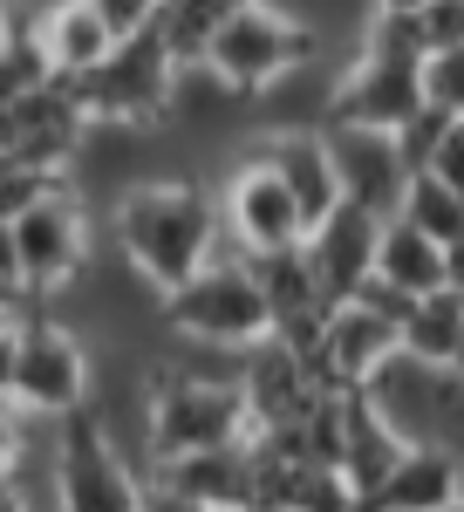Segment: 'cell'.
Instances as JSON below:
<instances>
[{
  "instance_id": "1",
  "label": "cell",
  "mask_w": 464,
  "mask_h": 512,
  "mask_svg": "<svg viewBox=\"0 0 464 512\" xmlns=\"http://www.w3.org/2000/svg\"><path fill=\"white\" fill-rule=\"evenodd\" d=\"M103 239L151 280L157 294L185 287L198 267H212L219 253H232L212 185H198V178H164V171H157V178H137L130 192L110 198Z\"/></svg>"
},
{
  "instance_id": "2",
  "label": "cell",
  "mask_w": 464,
  "mask_h": 512,
  "mask_svg": "<svg viewBox=\"0 0 464 512\" xmlns=\"http://www.w3.org/2000/svg\"><path fill=\"white\" fill-rule=\"evenodd\" d=\"M253 437V417H246V396H239V376H205V369H185L157 349L151 355V417H144V444L157 458H185V451H212V444H239Z\"/></svg>"
},
{
  "instance_id": "3",
  "label": "cell",
  "mask_w": 464,
  "mask_h": 512,
  "mask_svg": "<svg viewBox=\"0 0 464 512\" xmlns=\"http://www.w3.org/2000/svg\"><path fill=\"white\" fill-rule=\"evenodd\" d=\"M164 335L192 342V349H219V355H246L253 342H267L273 315H267L253 260L246 253H219L185 287H171L164 294Z\"/></svg>"
},
{
  "instance_id": "4",
  "label": "cell",
  "mask_w": 464,
  "mask_h": 512,
  "mask_svg": "<svg viewBox=\"0 0 464 512\" xmlns=\"http://www.w3.org/2000/svg\"><path fill=\"white\" fill-rule=\"evenodd\" d=\"M0 390L14 396L28 417H69V410H82L89 390H96V349H89V335L69 328L41 301L35 315L14 328V355H7V383Z\"/></svg>"
},
{
  "instance_id": "5",
  "label": "cell",
  "mask_w": 464,
  "mask_h": 512,
  "mask_svg": "<svg viewBox=\"0 0 464 512\" xmlns=\"http://www.w3.org/2000/svg\"><path fill=\"white\" fill-rule=\"evenodd\" d=\"M103 246V212L62 178L55 192H41L21 219H14V260H21V287L35 301H55L62 287H76L89 253Z\"/></svg>"
},
{
  "instance_id": "6",
  "label": "cell",
  "mask_w": 464,
  "mask_h": 512,
  "mask_svg": "<svg viewBox=\"0 0 464 512\" xmlns=\"http://www.w3.org/2000/svg\"><path fill=\"white\" fill-rule=\"evenodd\" d=\"M321 55H328V41L314 35V28H301L287 7H273V0H246L226 28L205 41L198 62H212L239 96H260V89H273L280 76H294V69L321 62Z\"/></svg>"
},
{
  "instance_id": "7",
  "label": "cell",
  "mask_w": 464,
  "mask_h": 512,
  "mask_svg": "<svg viewBox=\"0 0 464 512\" xmlns=\"http://www.w3.org/2000/svg\"><path fill=\"white\" fill-rule=\"evenodd\" d=\"M171 76H178V55L164 48L157 28L144 35H123L89 69V76H62L76 89L82 117L89 123H130V130H157L164 123V103H171Z\"/></svg>"
},
{
  "instance_id": "8",
  "label": "cell",
  "mask_w": 464,
  "mask_h": 512,
  "mask_svg": "<svg viewBox=\"0 0 464 512\" xmlns=\"http://www.w3.org/2000/svg\"><path fill=\"white\" fill-rule=\"evenodd\" d=\"M212 198H219L226 246H232V253H246V260H267V253H287V246L308 239V219H301L294 192H287L280 171L253 151V137L239 144V158L226 164V178L212 185Z\"/></svg>"
},
{
  "instance_id": "9",
  "label": "cell",
  "mask_w": 464,
  "mask_h": 512,
  "mask_svg": "<svg viewBox=\"0 0 464 512\" xmlns=\"http://www.w3.org/2000/svg\"><path fill=\"white\" fill-rule=\"evenodd\" d=\"M403 315H410V301L403 294H389L383 280H369L362 294H348L328 308V328H321V342H314L308 369L321 390H362L369 383V369L383 362V355L403 349Z\"/></svg>"
},
{
  "instance_id": "10",
  "label": "cell",
  "mask_w": 464,
  "mask_h": 512,
  "mask_svg": "<svg viewBox=\"0 0 464 512\" xmlns=\"http://www.w3.org/2000/svg\"><path fill=\"white\" fill-rule=\"evenodd\" d=\"M151 472L103 431V417L82 403L62 417V499L69 512H144Z\"/></svg>"
},
{
  "instance_id": "11",
  "label": "cell",
  "mask_w": 464,
  "mask_h": 512,
  "mask_svg": "<svg viewBox=\"0 0 464 512\" xmlns=\"http://www.w3.org/2000/svg\"><path fill=\"white\" fill-rule=\"evenodd\" d=\"M82 137H89V117H82L76 89H69L62 76H48L41 89L0 103V158L7 164H35V171L69 178Z\"/></svg>"
},
{
  "instance_id": "12",
  "label": "cell",
  "mask_w": 464,
  "mask_h": 512,
  "mask_svg": "<svg viewBox=\"0 0 464 512\" xmlns=\"http://www.w3.org/2000/svg\"><path fill=\"white\" fill-rule=\"evenodd\" d=\"M328 130V151H335V178H342V198L376 212V219H396V205L410 192V164L396 151V130H376V123H321Z\"/></svg>"
},
{
  "instance_id": "13",
  "label": "cell",
  "mask_w": 464,
  "mask_h": 512,
  "mask_svg": "<svg viewBox=\"0 0 464 512\" xmlns=\"http://www.w3.org/2000/svg\"><path fill=\"white\" fill-rule=\"evenodd\" d=\"M376 239H383V219L362 212V205H348V198L328 212V219L308 226L301 253H308V267H314V280H321V301H328V308L369 287V274H376Z\"/></svg>"
},
{
  "instance_id": "14",
  "label": "cell",
  "mask_w": 464,
  "mask_h": 512,
  "mask_svg": "<svg viewBox=\"0 0 464 512\" xmlns=\"http://www.w3.org/2000/svg\"><path fill=\"white\" fill-rule=\"evenodd\" d=\"M239 396H246L253 431H280V424H301L308 417L321 383H314L308 355H294L280 335H267V342H253V349L239 355Z\"/></svg>"
},
{
  "instance_id": "15",
  "label": "cell",
  "mask_w": 464,
  "mask_h": 512,
  "mask_svg": "<svg viewBox=\"0 0 464 512\" xmlns=\"http://www.w3.org/2000/svg\"><path fill=\"white\" fill-rule=\"evenodd\" d=\"M151 485L192 499L205 512H232V506H253V437L239 444H212V451H185V458H157Z\"/></svg>"
},
{
  "instance_id": "16",
  "label": "cell",
  "mask_w": 464,
  "mask_h": 512,
  "mask_svg": "<svg viewBox=\"0 0 464 512\" xmlns=\"http://www.w3.org/2000/svg\"><path fill=\"white\" fill-rule=\"evenodd\" d=\"M21 35L41 48V62H48L55 76H89L116 48L110 21L96 14V0H35V7L21 14Z\"/></svg>"
},
{
  "instance_id": "17",
  "label": "cell",
  "mask_w": 464,
  "mask_h": 512,
  "mask_svg": "<svg viewBox=\"0 0 464 512\" xmlns=\"http://www.w3.org/2000/svg\"><path fill=\"white\" fill-rule=\"evenodd\" d=\"M253 151L280 171V185L294 192L301 219H328L342 205V178H335V151H328V130H253Z\"/></svg>"
},
{
  "instance_id": "18",
  "label": "cell",
  "mask_w": 464,
  "mask_h": 512,
  "mask_svg": "<svg viewBox=\"0 0 464 512\" xmlns=\"http://www.w3.org/2000/svg\"><path fill=\"white\" fill-rule=\"evenodd\" d=\"M464 492V472L451 451L437 444H403L396 465L376 478V492L362 499V512H444Z\"/></svg>"
},
{
  "instance_id": "19",
  "label": "cell",
  "mask_w": 464,
  "mask_h": 512,
  "mask_svg": "<svg viewBox=\"0 0 464 512\" xmlns=\"http://www.w3.org/2000/svg\"><path fill=\"white\" fill-rule=\"evenodd\" d=\"M389 294H403V301H424L444 287V246L430 233H417L410 219H383V239H376V274Z\"/></svg>"
},
{
  "instance_id": "20",
  "label": "cell",
  "mask_w": 464,
  "mask_h": 512,
  "mask_svg": "<svg viewBox=\"0 0 464 512\" xmlns=\"http://www.w3.org/2000/svg\"><path fill=\"white\" fill-rule=\"evenodd\" d=\"M239 7H246V0H164L151 28L164 35V48H171L178 62H198V55H205V41L219 35Z\"/></svg>"
},
{
  "instance_id": "21",
  "label": "cell",
  "mask_w": 464,
  "mask_h": 512,
  "mask_svg": "<svg viewBox=\"0 0 464 512\" xmlns=\"http://www.w3.org/2000/svg\"><path fill=\"white\" fill-rule=\"evenodd\" d=\"M396 219H410L417 233H430L437 246H458L464 239V198L458 192H444L437 178H410V192H403V205H396Z\"/></svg>"
},
{
  "instance_id": "22",
  "label": "cell",
  "mask_w": 464,
  "mask_h": 512,
  "mask_svg": "<svg viewBox=\"0 0 464 512\" xmlns=\"http://www.w3.org/2000/svg\"><path fill=\"white\" fill-rule=\"evenodd\" d=\"M417 96H424V110H437V117H464V41L424 48V62H417Z\"/></svg>"
},
{
  "instance_id": "23",
  "label": "cell",
  "mask_w": 464,
  "mask_h": 512,
  "mask_svg": "<svg viewBox=\"0 0 464 512\" xmlns=\"http://www.w3.org/2000/svg\"><path fill=\"white\" fill-rule=\"evenodd\" d=\"M48 76H55V69L41 62V48H35V41L21 35L14 48H7V55H0V103H14V96H28V89H41Z\"/></svg>"
},
{
  "instance_id": "24",
  "label": "cell",
  "mask_w": 464,
  "mask_h": 512,
  "mask_svg": "<svg viewBox=\"0 0 464 512\" xmlns=\"http://www.w3.org/2000/svg\"><path fill=\"white\" fill-rule=\"evenodd\" d=\"M424 178H437L444 192H458V198H464V117H458V123H444L437 151L424 158Z\"/></svg>"
},
{
  "instance_id": "25",
  "label": "cell",
  "mask_w": 464,
  "mask_h": 512,
  "mask_svg": "<svg viewBox=\"0 0 464 512\" xmlns=\"http://www.w3.org/2000/svg\"><path fill=\"white\" fill-rule=\"evenodd\" d=\"M417 28H424V48H451V41H464V0H430L424 14H417Z\"/></svg>"
},
{
  "instance_id": "26",
  "label": "cell",
  "mask_w": 464,
  "mask_h": 512,
  "mask_svg": "<svg viewBox=\"0 0 464 512\" xmlns=\"http://www.w3.org/2000/svg\"><path fill=\"white\" fill-rule=\"evenodd\" d=\"M96 14L110 21V35L123 41V35H144L157 21V0H96Z\"/></svg>"
},
{
  "instance_id": "27",
  "label": "cell",
  "mask_w": 464,
  "mask_h": 512,
  "mask_svg": "<svg viewBox=\"0 0 464 512\" xmlns=\"http://www.w3.org/2000/svg\"><path fill=\"white\" fill-rule=\"evenodd\" d=\"M21 431H28V410H21L14 396L0 390V465L14 458V444H21Z\"/></svg>"
},
{
  "instance_id": "28",
  "label": "cell",
  "mask_w": 464,
  "mask_h": 512,
  "mask_svg": "<svg viewBox=\"0 0 464 512\" xmlns=\"http://www.w3.org/2000/svg\"><path fill=\"white\" fill-rule=\"evenodd\" d=\"M0 294H28L21 287V260H14V219H0Z\"/></svg>"
},
{
  "instance_id": "29",
  "label": "cell",
  "mask_w": 464,
  "mask_h": 512,
  "mask_svg": "<svg viewBox=\"0 0 464 512\" xmlns=\"http://www.w3.org/2000/svg\"><path fill=\"white\" fill-rule=\"evenodd\" d=\"M144 512H205V506H192V499H178V492L151 485V492H144Z\"/></svg>"
},
{
  "instance_id": "30",
  "label": "cell",
  "mask_w": 464,
  "mask_h": 512,
  "mask_svg": "<svg viewBox=\"0 0 464 512\" xmlns=\"http://www.w3.org/2000/svg\"><path fill=\"white\" fill-rule=\"evenodd\" d=\"M444 287H458V294H464V239H458V246H444Z\"/></svg>"
},
{
  "instance_id": "31",
  "label": "cell",
  "mask_w": 464,
  "mask_h": 512,
  "mask_svg": "<svg viewBox=\"0 0 464 512\" xmlns=\"http://www.w3.org/2000/svg\"><path fill=\"white\" fill-rule=\"evenodd\" d=\"M14 41H21V14H14V7H7V0H0V55H7V48H14Z\"/></svg>"
},
{
  "instance_id": "32",
  "label": "cell",
  "mask_w": 464,
  "mask_h": 512,
  "mask_svg": "<svg viewBox=\"0 0 464 512\" xmlns=\"http://www.w3.org/2000/svg\"><path fill=\"white\" fill-rule=\"evenodd\" d=\"M376 7H383V14H424L430 0H376Z\"/></svg>"
},
{
  "instance_id": "33",
  "label": "cell",
  "mask_w": 464,
  "mask_h": 512,
  "mask_svg": "<svg viewBox=\"0 0 464 512\" xmlns=\"http://www.w3.org/2000/svg\"><path fill=\"white\" fill-rule=\"evenodd\" d=\"M0 512H14V492H7V478H0Z\"/></svg>"
},
{
  "instance_id": "34",
  "label": "cell",
  "mask_w": 464,
  "mask_h": 512,
  "mask_svg": "<svg viewBox=\"0 0 464 512\" xmlns=\"http://www.w3.org/2000/svg\"><path fill=\"white\" fill-rule=\"evenodd\" d=\"M232 512H280V506H232Z\"/></svg>"
},
{
  "instance_id": "35",
  "label": "cell",
  "mask_w": 464,
  "mask_h": 512,
  "mask_svg": "<svg viewBox=\"0 0 464 512\" xmlns=\"http://www.w3.org/2000/svg\"><path fill=\"white\" fill-rule=\"evenodd\" d=\"M444 512H464V492H458V499H451V506H444Z\"/></svg>"
},
{
  "instance_id": "36",
  "label": "cell",
  "mask_w": 464,
  "mask_h": 512,
  "mask_svg": "<svg viewBox=\"0 0 464 512\" xmlns=\"http://www.w3.org/2000/svg\"><path fill=\"white\" fill-rule=\"evenodd\" d=\"M157 7H164V0H157Z\"/></svg>"
},
{
  "instance_id": "37",
  "label": "cell",
  "mask_w": 464,
  "mask_h": 512,
  "mask_svg": "<svg viewBox=\"0 0 464 512\" xmlns=\"http://www.w3.org/2000/svg\"><path fill=\"white\" fill-rule=\"evenodd\" d=\"M0 164H7V158H0Z\"/></svg>"
}]
</instances>
